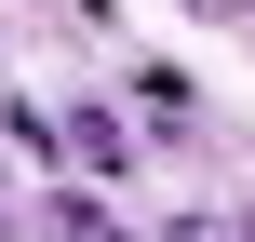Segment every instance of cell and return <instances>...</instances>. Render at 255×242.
<instances>
[{
  "label": "cell",
  "mask_w": 255,
  "mask_h": 242,
  "mask_svg": "<svg viewBox=\"0 0 255 242\" xmlns=\"http://www.w3.org/2000/svg\"><path fill=\"white\" fill-rule=\"evenodd\" d=\"M67 162H81V175H134V135H121L108 108H67Z\"/></svg>",
  "instance_id": "obj_1"
},
{
  "label": "cell",
  "mask_w": 255,
  "mask_h": 242,
  "mask_svg": "<svg viewBox=\"0 0 255 242\" xmlns=\"http://www.w3.org/2000/svg\"><path fill=\"white\" fill-rule=\"evenodd\" d=\"M40 242H134V229H121L94 189H54V202H40Z\"/></svg>",
  "instance_id": "obj_2"
},
{
  "label": "cell",
  "mask_w": 255,
  "mask_h": 242,
  "mask_svg": "<svg viewBox=\"0 0 255 242\" xmlns=\"http://www.w3.org/2000/svg\"><path fill=\"white\" fill-rule=\"evenodd\" d=\"M134 108H148L161 135H188V67H134Z\"/></svg>",
  "instance_id": "obj_3"
},
{
  "label": "cell",
  "mask_w": 255,
  "mask_h": 242,
  "mask_svg": "<svg viewBox=\"0 0 255 242\" xmlns=\"http://www.w3.org/2000/svg\"><path fill=\"white\" fill-rule=\"evenodd\" d=\"M161 242H255V202H242V216H175Z\"/></svg>",
  "instance_id": "obj_4"
},
{
  "label": "cell",
  "mask_w": 255,
  "mask_h": 242,
  "mask_svg": "<svg viewBox=\"0 0 255 242\" xmlns=\"http://www.w3.org/2000/svg\"><path fill=\"white\" fill-rule=\"evenodd\" d=\"M0 242H13V189H0Z\"/></svg>",
  "instance_id": "obj_5"
},
{
  "label": "cell",
  "mask_w": 255,
  "mask_h": 242,
  "mask_svg": "<svg viewBox=\"0 0 255 242\" xmlns=\"http://www.w3.org/2000/svg\"><path fill=\"white\" fill-rule=\"evenodd\" d=\"M202 13H242V0H202Z\"/></svg>",
  "instance_id": "obj_6"
}]
</instances>
